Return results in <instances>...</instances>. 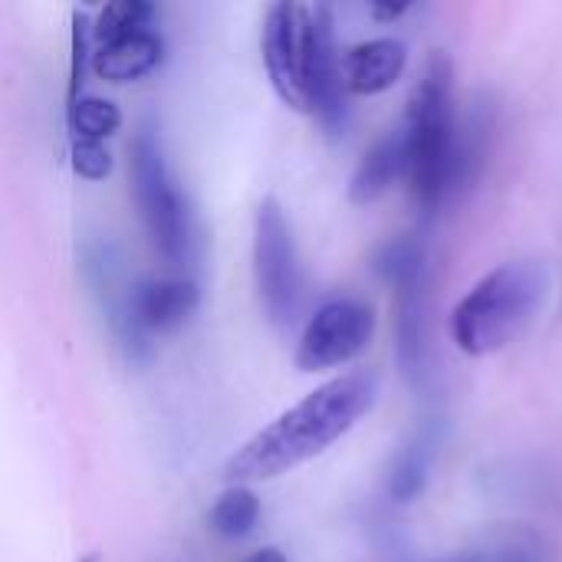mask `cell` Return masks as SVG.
Listing matches in <instances>:
<instances>
[{"label": "cell", "mask_w": 562, "mask_h": 562, "mask_svg": "<svg viewBox=\"0 0 562 562\" xmlns=\"http://www.w3.org/2000/svg\"><path fill=\"white\" fill-rule=\"evenodd\" d=\"M375 395L379 382L372 372H349L329 379L326 385L300 398L293 408H286L277 422L247 438L227 458L224 481L247 487L254 481H273L313 461L366 418V412L375 405Z\"/></svg>", "instance_id": "1"}, {"label": "cell", "mask_w": 562, "mask_h": 562, "mask_svg": "<svg viewBox=\"0 0 562 562\" xmlns=\"http://www.w3.org/2000/svg\"><path fill=\"white\" fill-rule=\"evenodd\" d=\"M402 148L405 181L415 204L435 214L454 191L458 168V119H454V66L448 53H431L405 112Z\"/></svg>", "instance_id": "2"}, {"label": "cell", "mask_w": 562, "mask_h": 562, "mask_svg": "<svg viewBox=\"0 0 562 562\" xmlns=\"http://www.w3.org/2000/svg\"><path fill=\"white\" fill-rule=\"evenodd\" d=\"M550 293V273L537 260H517L491 270L451 313V336L461 352L484 359L507 349L540 313Z\"/></svg>", "instance_id": "3"}, {"label": "cell", "mask_w": 562, "mask_h": 562, "mask_svg": "<svg viewBox=\"0 0 562 562\" xmlns=\"http://www.w3.org/2000/svg\"><path fill=\"white\" fill-rule=\"evenodd\" d=\"M132 188L155 250L168 263L191 260V244H194L191 211L168 171L161 138L148 122L138 125V135L132 142Z\"/></svg>", "instance_id": "4"}, {"label": "cell", "mask_w": 562, "mask_h": 562, "mask_svg": "<svg viewBox=\"0 0 562 562\" xmlns=\"http://www.w3.org/2000/svg\"><path fill=\"white\" fill-rule=\"evenodd\" d=\"M254 277L270 323L290 326L303 303V270L283 204L270 194L254 217Z\"/></svg>", "instance_id": "5"}, {"label": "cell", "mask_w": 562, "mask_h": 562, "mask_svg": "<svg viewBox=\"0 0 562 562\" xmlns=\"http://www.w3.org/2000/svg\"><path fill=\"white\" fill-rule=\"evenodd\" d=\"M375 333V310L362 300H333L319 306L296 346L300 372H323L352 362Z\"/></svg>", "instance_id": "6"}, {"label": "cell", "mask_w": 562, "mask_h": 562, "mask_svg": "<svg viewBox=\"0 0 562 562\" xmlns=\"http://www.w3.org/2000/svg\"><path fill=\"white\" fill-rule=\"evenodd\" d=\"M303 92H306V112L319 115L323 128L339 135L349 119V105H346L349 92H346V79H342V56L336 46L333 10L326 3L310 7Z\"/></svg>", "instance_id": "7"}, {"label": "cell", "mask_w": 562, "mask_h": 562, "mask_svg": "<svg viewBox=\"0 0 562 562\" xmlns=\"http://www.w3.org/2000/svg\"><path fill=\"white\" fill-rule=\"evenodd\" d=\"M306 20H310V7L280 0L267 10L263 33H260V49H263L270 86L296 112H306V92H303Z\"/></svg>", "instance_id": "8"}, {"label": "cell", "mask_w": 562, "mask_h": 562, "mask_svg": "<svg viewBox=\"0 0 562 562\" xmlns=\"http://www.w3.org/2000/svg\"><path fill=\"white\" fill-rule=\"evenodd\" d=\"M198 310V286L184 277L142 280L128 290V323L148 342L155 333L178 329Z\"/></svg>", "instance_id": "9"}, {"label": "cell", "mask_w": 562, "mask_h": 562, "mask_svg": "<svg viewBox=\"0 0 562 562\" xmlns=\"http://www.w3.org/2000/svg\"><path fill=\"white\" fill-rule=\"evenodd\" d=\"M408 63V49L402 40L382 36V40H366L342 56V79L346 92L352 95H379L392 89Z\"/></svg>", "instance_id": "10"}, {"label": "cell", "mask_w": 562, "mask_h": 562, "mask_svg": "<svg viewBox=\"0 0 562 562\" xmlns=\"http://www.w3.org/2000/svg\"><path fill=\"white\" fill-rule=\"evenodd\" d=\"M161 36L155 30H142L112 43H102L92 49V69L99 79L105 82H135L142 76H148L158 63H161Z\"/></svg>", "instance_id": "11"}, {"label": "cell", "mask_w": 562, "mask_h": 562, "mask_svg": "<svg viewBox=\"0 0 562 562\" xmlns=\"http://www.w3.org/2000/svg\"><path fill=\"white\" fill-rule=\"evenodd\" d=\"M405 175V148H402V132H389L382 135L359 161V168L352 171L349 181V201L352 204H372L379 201L392 181Z\"/></svg>", "instance_id": "12"}, {"label": "cell", "mask_w": 562, "mask_h": 562, "mask_svg": "<svg viewBox=\"0 0 562 562\" xmlns=\"http://www.w3.org/2000/svg\"><path fill=\"white\" fill-rule=\"evenodd\" d=\"M257 520H260V501L244 484H231L214 501L211 517H207L211 530L217 537H224V540H244V537H250L254 527H257Z\"/></svg>", "instance_id": "13"}, {"label": "cell", "mask_w": 562, "mask_h": 562, "mask_svg": "<svg viewBox=\"0 0 562 562\" xmlns=\"http://www.w3.org/2000/svg\"><path fill=\"white\" fill-rule=\"evenodd\" d=\"M155 13L158 10L148 0H115V3H105L102 13L92 23V43L102 46V43H112V40L151 30Z\"/></svg>", "instance_id": "14"}, {"label": "cell", "mask_w": 562, "mask_h": 562, "mask_svg": "<svg viewBox=\"0 0 562 562\" xmlns=\"http://www.w3.org/2000/svg\"><path fill=\"white\" fill-rule=\"evenodd\" d=\"M66 119H69L72 138H89V142H105L122 125L119 105L99 95H79L76 102H69Z\"/></svg>", "instance_id": "15"}, {"label": "cell", "mask_w": 562, "mask_h": 562, "mask_svg": "<svg viewBox=\"0 0 562 562\" xmlns=\"http://www.w3.org/2000/svg\"><path fill=\"white\" fill-rule=\"evenodd\" d=\"M428 461H431V451L425 441H415L412 448L402 451V458L392 468V481H389V491L398 504L415 501L422 494V487L428 481Z\"/></svg>", "instance_id": "16"}, {"label": "cell", "mask_w": 562, "mask_h": 562, "mask_svg": "<svg viewBox=\"0 0 562 562\" xmlns=\"http://www.w3.org/2000/svg\"><path fill=\"white\" fill-rule=\"evenodd\" d=\"M92 20L76 10L72 13V56H69V102H76L82 95V82H86V69L92 66Z\"/></svg>", "instance_id": "17"}, {"label": "cell", "mask_w": 562, "mask_h": 562, "mask_svg": "<svg viewBox=\"0 0 562 562\" xmlns=\"http://www.w3.org/2000/svg\"><path fill=\"white\" fill-rule=\"evenodd\" d=\"M69 158H72V171H76L79 178H89V181H102V178H109V171H112V155H109L105 142L72 138Z\"/></svg>", "instance_id": "18"}, {"label": "cell", "mask_w": 562, "mask_h": 562, "mask_svg": "<svg viewBox=\"0 0 562 562\" xmlns=\"http://www.w3.org/2000/svg\"><path fill=\"white\" fill-rule=\"evenodd\" d=\"M408 10V3H372V16L375 20H395Z\"/></svg>", "instance_id": "19"}, {"label": "cell", "mask_w": 562, "mask_h": 562, "mask_svg": "<svg viewBox=\"0 0 562 562\" xmlns=\"http://www.w3.org/2000/svg\"><path fill=\"white\" fill-rule=\"evenodd\" d=\"M497 562H540L537 560V553L533 550H520V547H510V550H504Z\"/></svg>", "instance_id": "20"}, {"label": "cell", "mask_w": 562, "mask_h": 562, "mask_svg": "<svg viewBox=\"0 0 562 562\" xmlns=\"http://www.w3.org/2000/svg\"><path fill=\"white\" fill-rule=\"evenodd\" d=\"M244 562H286V557H283V550H277V547H263V550L250 553Z\"/></svg>", "instance_id": "21"}]
</instances>
